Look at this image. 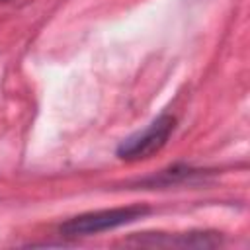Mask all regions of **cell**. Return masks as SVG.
<instances>
[{
    "label": "cell",
    "mask_w": 250,
    "mask_h": 250,
    "mask_svg": "<svg viewBox=\"0 0 250 250\" xmlns=\"http://www.w3.org/2000/svg\"><path fill=\"white\" fill-rule=\"evenodd\" d=\"M148 213V207L145 205H131V207H117V209H104L94 213H84L78 217L68 219L61 225V232L66 236H78V234H96L102 230L117 229L121 225H129Z\"/></svg>",
    "instance_id": "6da1fadb"
},
{
    "label": "cell",
    "mask_w": 250,
    "mask_h": 250,
    "mask_svg": "<svg viewBox=\"0 0 250 250\" xmlns=\"http://www.w3.org/2000/svg\"><path fill=\"white\" fill-rule=\"evenodd\" d=\"M174 125H176V119L172 115L156 117L146 129L121 141V145L117 146V156L123 160H141V158L152 156L168 143L174 131Z\"/></svg>",
    "instance_id": "7a4b0ae2"
},
{
    "label": "cell",
    "mask_w": 250,
    "mask_h": 250,
    "mask_svg": "<svg viewBox=\"0 0 250 250\" xmlns=\"http://www.w3.org/2000/svg\"><path fill=\"white\" fill-rule=\"evenodd\" d=\"M141 246H180V248H213L219 244V238L205 232H191V234H146L137 238Z\"/></svg>",
    "instance_id": "3957f363"
}]
</instances>
